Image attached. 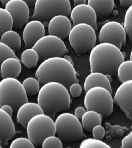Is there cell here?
Listing matches in <instances>:
<instances>
[{
    "mask_svg": "<svg viewBox=\"0 0 132 148\" xmlns=\"http://www.w3.org/2000/svg\"><path fill=\"white\" fill-rule=\"evenodd\" d=\"M35 76L41 85L48 82H57L68 90L72 83H79L74 65L62 57L44 60L36 71Z\"/></svg>",
    "mask_w": 132,
    "mask_h": 148,
    "instance_id": "cell-1",
    "label": "cell"
},
{
    "mask_svg": "<svg viewBox=\"0 0 132 148\" xmlns=\"http://www.w3.org/2000/svg\"><path fill=\"white\" fill-rule=\"evenodd\" d=\"M38 93L37 103L44 113L53 119L57 113L66 111L70 107L72 101L69 90L59 82L44 83Z\"/></svg>",
    "mask_w": 132,
    "mask_h": 148,
    "instance_id": "cell-2",
    "label": "cell"
},
{
    "mask_svg": "<svg viewBox=\"0 0 132 148\" xmlns=\"http://www.w3.org/2000/svg\"><path fill=\"white\" fill-rule=\"evenodd\" d=\"M89 62L90 71L105 75H116L118 66L124 60L125 55L115 45L101 42L90 51Z\"/></svg>",
    "mask_w": 132,
    "mask_h": 148,
    "instance_id": "cell-3",
    "label": "cell"
},
{
    "mask_svg": "<svg viewBox=\"0 0 132 148\" xmlns=\"http://www.w3.org/2000/svg\"><path fill=\"white\" fill-rule=\"evenodd\" d=\"M55 132L61 140L73 142L86 137L79 119L72 113L60 114L55 121Z\"/></svg>",
    "mask_w": 132,
    "mask_h": 148,
    "instance_id": "cell-4",
    "label": "cell"
},
{
    "mask_svg": "<svg viewBox=\"0 0 132 148\" xmlns=\"http://www.w3.org/2000/svg\"><path fill=\"white\" fill-rule=\"evenodd\" d=\"M84 104L86 110H93L103 116L111 115L113 111V98L107 89L102 86H95L86 91Z\"/></svg>",
    "mask_w": 132,
    "mask_h": 148,
    "instance_id": "cell-5",
    "label": "cell"
},
{
    "mask_svg": "<svg viewBox=\"0 0 132 148\" xmlns=\"http://www.w3.org/2000/svg\"><path fill=\"white\" fill-rule=\"evenodd\" d=\"M32 19H37L45 25L54 16H69L71 10L69 0H36L34 4Z\"/></svg>",
    "mask_w": 132,
    "mask_h": 148,
    "instance_id": "cell-6",
    "label": "cell"
},
{
    "mask_svg": "<svg viewBox=\"0 0 132 148\" xmlns=\"http://www.w3.org/2000/svg\"><path fill=\"white\" fill-rule=\"evenodd\" d=\"M28 101L21 82L16 78L8 77L0 81V103L8 104L16 112L23 103Z\"/></svg>",
    "mask_w": 132,
    "mask_h": 148,
    "instance_id": "cell-7",
    "label": "cell"
},
{
    "mask_svg": "<svg viewBox=\"0 0 132 148\" xmlns=\"http://www.w3.org/2000/svg\"><path fill=\"white\" fill-rule=\"evenodd\" d=\"M95 31L92 26L85 23L73 25L68 36L75 53L82 54L91 50L97 41Z\"/></svg>",
    "mask_w": 132,
    "mask_h": 148,
    "instance_id": "cell-8",
    "label": "cell"
},
{
    "mask_svg": "<svg viewBox=\"0 0 132 148\" xmlns=\"http://www.w3.org/2000/svg\"><path fill=\"white\" fill-rule=\"evenodd\" d=\"M25 128L28 138L37 146L41 145L47 136L56 134L55 121L51 117L44 113L32 117Z\"/></svg>",
    "mask_w": 132,
    "mask_h": 148,
    "instance_id": "cell-9",
    "label": "cell"
},
{
    "mask_svg": "<svg viewBox=\"0 0 132 148\" xmlns=\"http://www.w3.org/2000/svg\"><path fill=\"white\" fill-rule=\"evenodd\" d=\"M32 48L37 52L39 60L41 61L53 57H62L68 53L66 46L62 39L51 34L41 37Z\"/></svg>",
    "mask_w": 132,
    "mask_h": 148,
    "instance_id": "cell-10",
    "label": "cell"
},
{
    "mask_svg": "<svg viewBox=\"0 0 132 148\" xmlns=\"http://www.w3.org/2000/svg\"><path fill=\"white\" fill-rule=\"evenodd\" d=\"M126 33L123 26L119 22L111 21L105 23L100 30V43H109L121 49L126 44Z\"/></svg>",
    "mask_w": 132,
    "mask_h": 148,
    "instance_id": "cell-11",
    "label": "cell"
},
{
    "mask_svg": "<svg viewBox=\"0 0 132 148\" xmlns=\"http://www.w3.org/2000/svg\"><path fill=\"white\" fill-rule=\"evenodd\" d=\"M4 7L12 16L13 27L16 29H20L28 22L29 8L23 0H10Z\"/></svg>",
    "mask_w": 132,
    "mask_h": 148,
    "instance_id": "cell-12",
    "label": "cell"
},
{
    "mask_svg": "<svg viewBox=\"0 0 132 148\" xmlns=\"http://www.w3.org/2000/svg\"><path fill=\"white\" fill-rule=\"evenodd\" d=\"M127 118L132 120V80L122 82L118 88L113 98Z\"/></svg>",
    "mask_w": 132,
    "mask_h": 148,
    "instance_id": "cell-13",
    "label": "cell"
},
{
    "mask_svg": "<svg viewBox=\"0 0 132 148\" xmlns=\"http://www.w3.org/2000/svg\"><path fill=\"white\" fill-rule=\"evenodd\" d=\"M70 19L73 25L79 23H85L92 26L97 31L98 25L97 15L94 9L84 3L75 6L70 12Z\"/></svg>",
    "mask_w": 132,
    "mask_h": 148,
    "instance_id": "cell-14",
    "label": "cell"
},
{
    "mask_svg": "<svg viewBox=\"0 0 132 148\" xmlns=\"http://www.w3.org/2000/svg\"><path fill=\"white\" fill-rule=\"evenodd\" d=\"M45 34L43 23L37 19H33L25 24L23 31V39L25 48H31Z\"/></svg>",
    "mask_w": 132,
    "mask_h": 148,
    "instance_id": "cell-15",
    "label": "cell"
},
{
    "mask_svg": "<svg viewBox=\"0 0 132 148\" xmlns=\"http://www.w3.org/2000/svg\"><path fill=\"white\" fill-rule=\"evenodd\" d=\"M72 27L71 21L68 16L58 15L52 17L48 24L49 34L64 39L69 35Z\"/></svg>",
    "mask_w": 132,
    "mask_h": 148,
    "instance_id": "cell-16",
    "label": "cell"
},
{
    "mask_svg": "<svg viewBox=\"0 0 132 148\" xmlns=\"http://www.w3.org/2000/svg\"><path fill=\"white\" fill-rule=\"evenodd\" d=\"M12 117L0 108V143L2 146L8 145V141L16 134Z\"/></svg>",
    "mask_w": 132,
    "mask_h": 148,
    "instance_id": "cell-17",
    "label": "cell"
},
{
    "mask_svg": "<svg viewBox=\"0 0 132 148\" xmlns=\"http://www.w3.org/2000/svg\"><path fill=\"white\" fill-rule=\"evenodd\" d=\"M17 111V121L25 128L32 117L36 114L44 113L42 108L39 104L28 101L21 105Z\"/></svg>",
    "mask_w": 132,
    "mask_h": 148,
    "instance_id": "cell-18",
    "label": "cell"
},
{
    "mask_svg": "<svg viewBox=\"0 0 132 148\" xmlns=\"http://www.w3.org/2000/svg\"><path fill=\"white\" fill-rule=\"evenodd\" d=\"M21 63L18 58L8 57L3 60L0 66V74L2 78H17L21 72Z\"/></svg>",
    "mask_w": 132,
    "mask_h": 148,
    "instance_id": "cell-19",
    "label": "cell"
},
{
    "mask_svg": "<svg viewBox=\"0 0 132 148\" xmlns=\"http://www.w3.org/2000/svg\"><path fill=\"white\" fill-rule=\"evenodd\" d=\"M95 86L103 87L112 93L111 82L103 73L98 71L91 72L85 78L84 84L85 92L90 88Z\"/></svg>",
    "mask_w": 132,
    "mask_h": 148,
    "instance_id": "cell-20",
    "label": "cell"
},
{
    "mask_svg": "<svg viewBox=\"0 0 132 148\" xmlns=\"http://www.w3.org/2000/svg\"><path fill=\"white\" fill-rule=\"evenodd\" d=\"M87 4L94 9L99 18L109 15L115 6L114 0H88Z\"/></svg>",
    "mask_w": 132,
    "mask_h": 148,
    "instance_id": "cell-21",
    "label": "cell"
},
{
    "mask_svg": "<svg viewBox=\"0 0 132 148\" xmlns=\"http://www.w3.org/2000/svg\"><path fill=\"white\" fill-rule=\"evenodd\" d=\"M102 115L95 111L88 110L81 118V123L83 129L91 132L93 128L98 125L101 124Z\"/></svg>",
    "mask_w": 132,
    "mask_h": 148,
    "instance_id": "cell-22",
    "label": "cell"
},
{
    "mask_svg": "<svg viewBox=\"0 0 132 148\" xmlns=\"http://www.w3.org/2000/svg\"><path fill=\"white\" fill-rule=\"evenodd\" d=\"M0 37V42L7 45L15 52L20 50L21 38L16 31L12 29L8 30L3 32Z\"/></svg>",
    "mask_w": 132,
    "mask_h": 148,
    "instance_id": "cell-23",
    "label": "cell"
},
{
    "mask_svg": "<svg viewBox=\"0 0 132 148\" xmlns=\"http://www.w3.org/2000/svg\"><path fill=\"white\" fill-rule=\"evenodd\" d=\"M39 60V55L37 52L32 47L26 49L22 53L21 62L28 68L36 67Z\"/></svg>",
    "mask_w": 132,
    "mask_h": 148,
    "instance_id": "cell-24",
    "label": "cell"
},
{
    "mask_svg": "<svg viewBox=\"0 0 132 148\" xmlns=\"http://www.w3.org/2000/svg\"><path fill=\"white\" fill-rule=\"evenodd\" d=\"M132 60H127L121 62L118 66L117 74L119 81L121 83L132 80Z\"/></svg>",
    "mask_w": 132,
    "mask_h": 148,
    "instance_id": "cell-25",
    "label": "cell"
},
{
    "mask_svg": "<svg viewBox=\"0 0 132 148\" xmlns=\"http://www.w3.org/2000/svg\"><path fill=\"white\" fill-rule=\"evenodd\" d=\"M13 21L10 13L5 9L0 8V36L5 31L12 29Z\"/></svg>",
    "mask_w": 132,
    "mask_h": 148,
    "instance_id": "cell-26",
    "label": "cell"
},
{
    "mask_svg": "<svg viewBox=\"0 0 132 148\" xmlns=\"http://www.w3.org/2000/svg\"><path fill=\"white\" fill-rule=\"evenodd\" d=\"M27 95H34L38 93L40 89V83L37 78L27 77L22 83Z\"/></svg>",
    "mask_w": 132,
    "mask_h": 148,
    "instance_id": "cell-27",
    "label": "cell"
},
{
    "mask_svg": "<svg viewBox=\"0 0 132 148\" xmlns=\"http://www.w3.org/2000/svg\"><path fill=\"white\" fill-rule=\"evenodd\" d=\"M80 148H110L108 144L101 140L95 138H88L84 139L81 142L79 146Z\"/></svg>",
    "mask_w": 132,
    "mask_h": 148,
    "instance_id": "cell-28",
    "label": "cell"
},
{
    "mask_svg": "<svg viewBox=\"0 0 132 148\" xmlns=\"http://www.w3.org/2000/svg\"><path fill=\"white\" fill-rule=\"evenodd\" d=\"M42 148H60L63 147L62 141L58 136L55 135L47 136L41 143Z\"/></svg>",
    "mask_w": 132,
    "mask_h": 148,
    "instance_id": "cell-29",
    "label": "cell"
},
{
    "mask_svg": "<svg viewBox=\"0 0 132 148\" xmlns=\"http://www.w3.org/2000/svg\"><path fill=\"white\" fill-rule=\"evenodd\" d=\"M132 6L129 7L125 14L124 26L131 42L132 41Z\"/></svg>",
    "mask_w": 132,
    "mask_h": 148,
    "instance_id": "cell-30",
    "label": "cell"
},
{
    "mask_svg": "<svg viewBox=\"0 0 132 148\" xmlns=\"http://www.w3.org/2000/svg\"><path fill=\"white\" fill-rule=\"evenodd\" d=\"M10 148H35L34 143L29 138L19 137L15 139L10 145Z\"/></svg>",
    "mask_w": 132,
    "mask_h": 148,
    "instance_id": "cell-31",
    "label": "cell"
},
{
    "mask_svg": "<svg viewBox=\"0 0 132 148\" xmlns=\"http://www.w3.org/2000/svg\"><path fill=\"white\" fill-rule=\"evenodd\" d=\"M8 57L18 58L15 52L8 46L0 42V66L3 60Z\"/></svg>",
    "mask_w": 132,
    "mask_h": 148,
    "instance_id": "cell-32",
    "label": "cell"
},
{
    "mask_svg": "<svg viewBox=\"0 0 132 148\" xmlns=\"http://www.w3.org/2000/svg\"><path fill=\"white\" fill-rule=\"evenodd\" d=\"M93 136L94 138L101 140L105 136V130L101 124L95 126L91 130Z\"/></svg>",
    "mask_w": 132,
    "mask_h": 148,
    "instance_id": "cell-33",
    "label": "cell"
},
{
    "mask_svg": "<svg viewBox=\"0 0 132 148\" xmlns=\"http://www.w3.org/2000/svg\"><path fill=\"white\" fill-rule=\"evenodd\" d=\"M68 90L73 97L76 98L79 97L82 93V87L79 83H73L69 86Z\"/></svg>",
    "mask_w": 132,
    "mask_h": 148,
    "instance_id": "cell-34",
    "label": "cell"
},
{
    "mask_svg": "<svg viewBox=\"0 0 132 148\" xmlns=\"http://www.w3.org/2000/svg\"><path fill=\"white\" fill-rule=\"evenodd\" d=\"M121 148H132V131L126 135L121 141Z\"/></svg>",
    "mask_w": 132,
    "mask_h": 148,
    "instance_id": "cell-35",
    "label": "cell"
},
{
    "mask_svg": "<svg viewBox=\"0 0 132 148\" xmlns=\"http://www.w3.org/2000/svg\"><path fill=\"white\" fill-rule=\"evenodd\" d=\"M86 111V110L85 108L82 106H78L75 108V112H74V114L77 119L80 120Z\"/></svg>",
    "mask_w": 132,
    "mask_h": 148,
    "instance_id": "cell-36",
    "label": "cell"
},
{
    "mask_svg": "<svg viewBox=\"0 0 132 148\" xmlns=\"http://www.w3.org/2000/svg\"><path fill=\"white\" fill-rule=\"evenodd\" d=\"M0 108L6 112L9 115L12 117L14 110L12 107L11 105H8V104H4V105H1Z\"/></svg>",
    "mask_w": 132,
    "mask_h": 148,
    "instance_id": "cell-37",
    "label": "cell"
},
{
    "mask_svg": "<svg viewBox=\"0 0 132 148\" xmlns=\"http://www.w3.org/2000/svg\"><path fill=\"white\" fill-rule=\"evenodd\" d=\"M120 5L124 8H129L132 6V0H119Z\"/></svg>",
    "mask_w": 132,
    "mask_h": 148,
    "instance_id": "cell-38",
    "label": "cell"
},
{
    "mask_svg": "<svg viewBox=\"0 0 132 148\" xmlns=\"http://www.w3.org/2000/svg\"><path fill=\"white\" fill-rule=\"evenodd\" d=\"M86 0H74V6L86 3Z\"/></svg>",
    "mask_w": 132,
    "mask_h": 148,
    "instance_id": "cell-39",
    "label": "cell"
},
{
    "mask_svg": "<svg viewBox=\"0 0 132 148\" xmlns=\"http://www.w3.org/2000/svg\"><path fill=\"white\" fill-rule=\"evenodd\" d=\"M28 4L29 6L31 7L34 6L36 0H23Z\"/></svg>",
    "mask_w": 132,
    "mask_h": 148,
    "instance_id": "cell-40",
    "label": "cell"
},
{
    "mask_svg": "<svg viewBox=\"0 0 132 148\" xmlns=\"http://www.w3.org/2000/svg\"><path fill=\"white\" fill-rule=\"evenodd\" d=\"M64 56V58L65 59H66V60H68V61H69V62H71V63L72 64L74 65L73 62L71 58H70V56H69L68 55H65Z\"/></svg>",
    "mask_w": 132,
    "mask_h": 148,
    "instance_id": "cell-41",
    "label": "cell"
},
{
    "mask_svg": "<svg viewBox=\"0 0 132 148\" xmlns=\"http://www.w3.org/2000/svg\"><path fill=\"white\" fill-rule=\"evenodd\" d=\"M10 1V0H0V2H1L3 6H5L6 3Z\"/></svg>",
    "mask_w": 132,
    "mask_h": 148,
    "instance_id": "cell-42",
    "label": "cell"
},
{
    "mask_svg": "<svg viewBox=\"0 0 132 148\" xmlns=\"http://www.w3.org/2000/svg\"><path fill=\"white\" fill-rule=\"evenodd\" d=\"M106 75V77H107L109 81L110 82H111V81H112V77H111V75H108V74H107V75Z\"/></svg>",
    "mask_w": 132,
    "mask_h": 148,
    "instance_id": "cell-43",
    "label": "cell"
},
{
    "mask_svg": "<svg viewBox=\"0 0 132 148\" xmlns=\"http://www.w3.org/2000/svg\"><path fill=\"white\" fill-rule=\"evenodd\" d=\"M3 148V146L1 145V143H0V148Z\"/></svg>",
    "mask_w": 132,
    "mask_h": 148,
    "instance_id": "cell-44",
    "label": "cell"
},
{
    "mask_svg": "<svg viewBox=\"0 0 132 148\" xmlns=\"http://www.w3.org/2000/svg\"><path fill=\"white\" fill-rule=\"evenodd\" d=\"M1 103H0V107H1Z\"/></svg>",
    "mask_w": 132,
    "mask_h": 148,
    "instance_id": "cell-45",
    "label": "cell"
},
{
    "mask_svg": "<svg viewBox=\"0 0 132 148\" xmlns=\"http://www.w3.org/2000/svg\"><path fill=\"white\" fill-rule=\"evenodd\" d=\"M114 1H115V0H114Z\"/></svg>",
    "mask_w": 132,
    "mask_h": 148,
    "instance_id": "cell-46",
    "label": "cell"
},
{
    "mask_svg": "<svg viewBox=\"0 0 132 148\" xmlns=\"http://www.w3.org/2000/svg\"><path fill=\"white\" fill-rule=\"evenodd\" d=\"M0 8H1V7H0Z\"/></svg>",
    "mask_w": 132,
    "mask_h": 148,
    "instance_id": "cell-47",
    "label": "cell"
}]
</instances>
